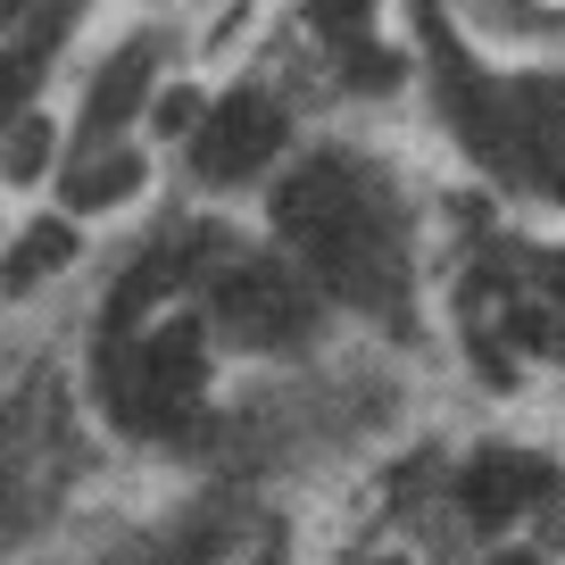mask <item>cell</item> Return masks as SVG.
I'll return each mask as SVG.
<instances>
[{"label": "cell", "mask_w": 565, "mask_h": 565, "mask_svg": "<svg viewBox=\"0 0 565 565\" xmlns=\"http://www.w3.org/2000/svg\"><path fill=\"white\" fill-rule=\"evenodd\" d=\"M548 282H557V291H565V249H557V258H548Z\"/></svg>", "instance_id": "11"}, {"label": "cell", "mask_w": 565, "mask_h": 565, "mask_svg": "<svg viewBox=\"0 0 565 565\" xmlns=\"http://www.w3.org/2000/svg\"><path fill=\"white\" fill-rule=\"evenodd\" d=\"M216 324L242 350H300L308 341V282L282 258H242L216 275Z\"/></svg>", "instance_id": "2"}, {"label": "cell", "mask_w": 565, "mask_h": 565, "mask_svg": "<svg viewBox=\"0 0 565 565\" xmlns=\"http://www.w3.org/2000/svg\"><path fill=\"white\" fill-rule=\"evenodd\" d=\"M541 491H548V475H541L532 458H515V449H491V458H475V466H466V482H458L466 515H475L482 532H499L508 515H524Z\"/></svg>", "instance_id": "4"}, {"label": "cell", "mask_w": 565, "mask_h": 565, "mask_svg": "<svg viewBox=\"0 0 565 565\" xmlns=\"http://www.w3.org/2000/svg\"><path fill=\"white\" fill-rule=\"evenodd\" d=\"M499 565H541V557H532V548H515V557H499Z\"/></svg>", "instance_id": "12"}, {"label": "cell", "mask_w": 565, "mask_h": 565, "mask_svg": "<svg viewBox=\"0 0 565 565\" xmlns=\"http://www.w3.org/2000/svg\"><path fill=\"white\" fill-rule=\"evenodd\" d=\"M275 150H282V108H275V92H258V84L225 92V100L192 125V167H200V183H216V192L266 175Z\"/></svg>", "instance_id": "3"}, {"label": "cell", "mask_w": 565, "mask_h": 565, "mask_svg": "<svg viewBox=\"0 0 565 565\" xmlns=\"http://www.w3.org/2000/svg\"><path fill=\"white\" fill-rule=\"evenodd\" d=\"M51 150H58L51 117H34V108H25V117L0 134V175H9V183H34L42 167H51Z\"/></svg>", "instance_id": "8"}, {"label": "cell", "mask_w": 565, "mask_h": 565, "mask_svg": "<svg viewBox=\"0 0 565 565\" xmlns=\"http://www.w3.org/2000/svg\"><path fill=\"white\" fill-rule=\"evenodd\" d=\"M200 117H209V108H200V92H192V84H183V92H159V100H150V125H159L167 141H175V134H192Z\"/></svg>", "instance_id": "10"}, {"label": "cell", "mask_w": 565, "mask_h": 565, "mask_svg": "<svg viewBox=\"0 0 565 565\" xmlns=\"http://www.w3.org/2000/svg\"><path fill=\"white\" fill-rule=\"evenodd\" d=\"M58 266H75V225L67 216H42V225H25L18 249L0 258V291H34V282L58 275Z\"/></svg>", "instance_id": "6"}, {"label": "cell", "mask_w": 565, "mask_h": 565, "mask_svg": "<svg viewBox=\"0 0 565 565\" xmlns=\"http://www.w3.org/2000/svg\"><path fill=\"white\" fill-rule=\"evenodd\" d=\"M141 192V159H134V150H92V159L84 167H75V175H67V209H117V200H134Z\"/></svg>", "instance_id": "7"}, {"label": "cell", "mask_w": 565, "mask_h": 565, "mask_svg": "<svg viewBox=\"0 0 565 565\" xmlns=\"http://www.w3.org/2000/svg\"><path fill=\"white\" fill-rule=\"evenodd\" d=\"M366 18H374V0H308V25H317V34H333L341 51H350V42H366Z\"/></svg>", "instance_id": "9"}, {"label": "cell", "mask_w": 565, "mask_h": 565, "mask_svg": "<svg viewBox=\"0 0 565 565\" xmlns=\"http://www.w3.org/2000/svg\"><path fill=\"white\" fill-rule=\"evenodd\" d=\"M150 75H159V42L141 34V42H125L117 58H108L100 75H92V100H84V134L92 141H108L125 117H141V92H150Z\"/></svg>", "instance_id": "5"}, {"label": "cell", "mask_w": 565, "mask_h": 565, "mask_svg": "<svg viewBox=\"0 0 565 565\" xmlns=\"http://www.w3.org/2000/svg\"><path fill=\"white\" fill-rule=\"evenodd\" d=\"M275 225L291 242V258L333 291V300L366 308V317H399L407 308V249L391 225L374 175H358L350 159H308L300 175L275 192Z\"/></svg>", "instance_id": "1"}]
</instances>
